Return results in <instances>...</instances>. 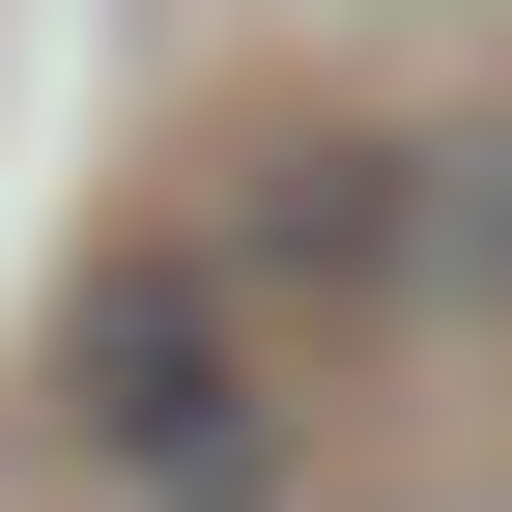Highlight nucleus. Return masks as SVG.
I'll use <instances>...</instances> for the list:
<instances>
[{"label":"nucleus","instance_id":"1","mask_svg":"<svg viewBox=\"0 0 512 512\" xmlns=\"http://www.w3.org/2000/svg\"><path fill=\"white\" fill-rule=\"evenodd\" d=\"M57 427H86L143 512H228L256 456H285V427H256V313L200 285V256H114V285L57 313Z\"/></svg>","mask_w":512,"mask_h":512}]
</instances>
